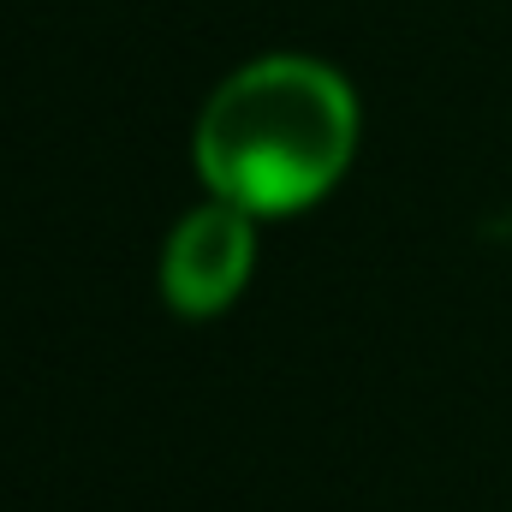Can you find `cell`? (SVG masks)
Returning <instances> with one entry per match:
<instances>
[{"instance_id": "2", "label": "cell", "mask_w": 512, "mask_h": 512, "mask_svg": "<svg viewBox=\"0 0 512 512\" xmlns=\"http://www.w3.org/2000/svg\"><path fill=\"white\" fill-rule=\"evenodd\" d=\"M256 256L251 209L239 203H203L179 221V233L167 239V262H161V292L173 298V310L185 316H215L221 304L239 298L245 274Z\"/></svg>"}, {"instance_id": "1", "label": "cell", "mask_w": 512, "mask_h": 512, "mask_svg": "<svg viewBox=\"0 0 512 512\" xmlns=\"http://www.w3.org/2000/svg\"><path fill=\"white\" fill-rule=\"evenodd\" d=\"M358 143V102L340 72L322 60H256L233 72L197 126V167L215 197L286 215L316 203L352 161Z\"/></svg>"}]
</instances>
